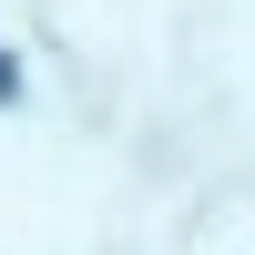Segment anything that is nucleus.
I'll list each match as a JSON object with an SVG mask.
<instances>
[{"mask_svg":"<svg viewBox=\"0 0 255 255\" xmlns=\"http://www.w3.org/2000/svg\"><path fill=\"white\" fill-rule=\"evenodd\" d=\"M10 92H20V72H10V61H0V102H10Z\"/></svg>","mask_w":255,"mask_h":255,"instance_id":"1","label":"nucleus"}]
</instances>
